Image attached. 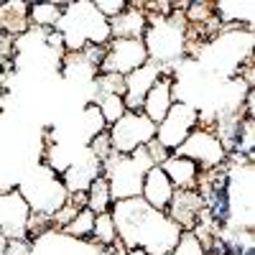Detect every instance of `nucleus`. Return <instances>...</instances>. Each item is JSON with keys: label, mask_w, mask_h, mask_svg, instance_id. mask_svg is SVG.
<instances>
[{"label": "nucleus", "mask_w": 255, "mask_h": 255, "mask_svg": "<svg viewBox=\"0 0 255 255\" xmlns=\"http://www.w3.org/2000/svg\"><path fill=\"white\" fill-rule=\"evenodd\" d=\"M95 8L102 18L113 20L115 15H120L125 8H128V0H95Z\"/></svg>", "instance_id": "24"}, {"label": "nucleus", "mask_w": 255, "mask_h": 255, "mask_svg": "<svg viewBox=\"0 0 255 255\" xmlns=\"http://www.w3.org/2000/svg\"><path fill=\"white\" fill-rule=\"evenodd\" d=\"M174 184L168 181V176L163 174V168L161 166H151L145 171L143 176V189H140V199L148 204V207H153L158 212H166L168 202H171L174 197Z\"/></svg>", "instance_id": "14"}, {"label": "nucleus", "mask_w": 255, "mask_h": 255, "mask_svg": "<svg viewBox=\"0 0 255 255\" xmlns=\"http://www.w3.org/2000/svg\"><path fill=\"white\" fill-rule=\"evenodd\" d=\"M5 248H8V238L0 232V255H5Z\"/></svg>", "instance_id": "26"}, {"label": "nucleus", "mask_w": 255, "mask_h": 255, "mask_svg": "<svg viewBox=\"0 0 255 255\" xmlns=\"http://www.w3.org/2000/svg\"><path fill=\"white\" fill-rule=\"evenodd\" d=\"M151 166H153V161H151V156H148L145 145L138 148V151H133L130 156L110 153L108 161H102V176L108 179L113 202L140 197L143 176Z\"/></svg>", "instance_id": "4"}, {"label": "nucleus", "mask_w": 255, "mask_h": 255, "mask_svg": "<svg viewBox=\"0 0 255 255\" xmlns=\"http://www.w3.org/2000/svg\"><path fill=\"white\" fill-rule=\"evenodd\" d=\"M108 138L113 145V153L130 156L138 148L148 145L156 138V125L148 120L143 113H130L128 110L118 123L108 128Z\"/></svg>", "instance_id": "6"}, {"label": "nucleus", "mask_w": 255, "mask_h": 255, "mask_svg": "<svg viewBox=\"0 0 255 255\" xmlns=\"http://www.w3.org/2000/svg\"><path fill=\"white\" fill-rule=\"evenodd\" d=\"M97 248L108 250L115 240H118V230H115V220L110 212H102V215L95 217V227H92V238H90Z\"/></svg>", "instance_id": "20"}, {"label": "nucleus", "mask_w": 255, "mask_h": 255, "mask_svg": "<svg viewBox=\"0 0 255 255\" xmlns=\"http://www.w3.org/2000/svg\"><path fill=\"white\" fill-rule=\"evenodd\" d=\"M95 217H97L95 212L84 207V209L77 212V217L67 227H64L61 232H64V235H69L72 240H90L92 238V227H95Z\"/></svg>", "instance_id": "21"}, {"label": "nucleus", "mask_w": 255, "mask_h": 255, "mask_svg": "<svg viewBox=\"0 0 255 255\" xmlns=\"http://www.w3.org/2000/svg\"><path fill=\"white\" fill-rule=\"evenodd\" d=\"M145 151H148V156H151L153 166H161V163H163V161L168 158V151H166V148H163V145H161V143H158L156 138H153L151 143L145 145Z\"/></svg>", "instance_id": "25"}, {"label": "nucleus", "mask_w": 255, "mask_h": 255, "mask_svg": "<svg viewBox=\"0 0 255 255\" xmlns=\"http://www.w3.org/2000/svg\"><path fill=\"white\" fill-rule=\"evenodd\" d=\"M110 215L123 245L128 250H143L145 255H166L184 232L176 222H171L163 212L148 207L140 197L113 202Z\"/></svg>", "instance_id": "1"}, {"label": "nucleus", "mask_w": 255, "mask_h": 255, "mask_svg": "<svg viewBox=\"0 0 255 255\" xmlns=\"http://www.w3.org/2000/svg\"><path fill=\"white\" fill-rule=\"evenodd\" d=\"M166 255H207V253H204V248H202V243L197 240L194 232H181L179 243L168 250Z\"/></svg>", "instance_id": "23"}, {"label": "nucleus", "mask_w": 255, "mask_h": 255, "mask_svg": "<svg viewBox=\"0 0 255 255\" xmlns=\"http://www.w3.org/2000/svg\"><path fill=\"white\" fill-rule=\"evenodd\" d=\"M174 102H176V97H174V77L163 72V74L158 77V82H156L153 87L148 90V95L143 97L140 113L151 120L153 125H158V123L166 118V113L171 110Z\"/></svg>", "instance_id": "12"}, {"label": "nucleus", "mask_w": 255, "mask_h": 255, "mask_svg": "<svg viewBox=\"0 0 255 255\" xmlns=\"http://www.w3.org/2000/svg\"><path fill=\"white\" fill-rule=\"evenodd\" d=\"M215 15L222 28H253L255 0H215Z\"/></svg>", "instance_id": "15"}, {"label": "nucleus", "mask_w": 255, "mask_h": 255, "mask_svg": "<svg viewBox=\"0 0 255 255\" xmlns=\"http://www.w3.org/2000/svg\"><path fill=\"white\" fill-rule=\"evenodd\" d=\"M197 125H199V108H194L186 100H176L171 110L166 113V118L156 125V140L168 153H174Z\"/></svg>", "instance_id": "8"}, {"label": "nucleus", "mask_w": 255, "mask_h": 255, "mask_svg": "<svg viewBox=\"0 0 255 255\" xmlns=\"http://www.w3.org/2000/svg\"><path fill=\"white\" fill-rule=\"evenodd\" d=\"M15 189H18V194L23 197V202L28 204L31 212L49 215V217L56 209H61L67 197H69L64 184H61V176L44 163H38L31 171V176H26Z\"/></svg>", "instance_id": "5"}, {"label": "nucleus", "mask_w": 255, "mask_h": 255, "mask_svg": "<svg viewBox=\"0 0 255 255\" xmlns=\"http://www.w3.org/2000/svg\"><path fill=\"white\" fill-rule=\"evenodd\" d=\"M174 153L194 161L199 166V171H212V168H220L227 161V151L220 143L217 133L212 130V125H197Z\"/></svg>", "instance_id": "7"}, {"label": "nucleus", "mask_w": 255, "mask_h": 255, "mask_svg": "<svg viewBox=\"0 0 255 255\" xmlns=\"http://www.w3.org/2000/svg\"><path fill=\"white\" fill-rule=\"evenodd\" d=\"M5 97H8V90L0 84V110H3V105H5Z\"/></svg>", "instance_id": "27"}, {"label": "nucleus", "mask_w": 255, "mask_h": 255, "mask_svg": "<svg viewBox=\"0 0 255 255\" xmlns=\"http://www.w3.org/2000/svg\"><path fill=\"white\" fill-rule=\"evenodd\" d=\"M110 207H113L110 186H108V179L100 174L87 189V209H92L95 215H102V212H110Z\"/></svg>", "instance_id": "18"}, {"label": "nucleus", "mask_w": 255, "mask_h": 255, "mask_svg": "<svg viewBox=\"0 0 255 255\" xmlns=\"http://www.w3.org/2000/svg\"><path fill=\"white\" fill-rule=\"evenodd\" d=\"M253 148H255V120H253V118H243L240 125H238V133H235V145H232V153H238V156L253 161V158H255ZM227 156H230V153H227Z\"/></svg>", "instance_id": "19"}, {"label": "nucleus", "mask_w": 255, "mask_h": 255, "mask_svg": "<svg viewBox=\"0 0 255 255\" xmlns=\"http://www.w3.org/2000/svg\"><path fill=\"white\" fill-rule=\"evenodd\" d=\"M143 46L148 54V61L171 74L179 72V64L186 56V20L181 10H171L166 18L148 15V28L143 36Z\"/></svg>", "instance_id": "2"}, {"label": "nucleus", "mask_w": 255, "mask_h": 255, "mask_svg": "<svg viewBox=\"0 0 255 255\" xmlns=\"http://www.w3.org/2000/svg\"><path fill=\"white\" fill-rule=\"evenodd\" d=\"M163 74V69L153 61H145L140 69H135L133 74L125 77V95H123V102H125V110L130 113H140V105H143V97L148 95V90L158 82V77Z\"/></svg>", "instance_id": "10"}, {"label": "nucleus", "mask_w": 255, "mask_h": 255, "mask_svg": "<svg viewBox=\"0 0 255 255\" xmlns=\"http://www.w3.org/2000/svg\"><path fill=\"white\" fill-rule=\"evenodd\" d=\"M56 31L64 38L67 51H82L84 46H108L110 41V23L102 18L95 3H67L56 23Z\"/></svg>", "instance_id": "3"}, {"label": "nucleus", "mask_w": 255, "mask_h": 255, "mask_svg": "<svg viewBox=\"0 0 255 255\" xmlns=\"http://www.w3.org/2000/svg\"><path fill=\"white\" fill-rule=\"evenodd\" d=\"M161 168L168 176V181L174 184V189H197L199 166L194 161H189L179 153H168V158L161 163Z\"/></svg>", "instance_id": "16"}, {"label": "nucleus", "mask_w": 255, "mask_h": 255, "mask_svg": "<svg viewBox=\"0 0 255 255\" xmlns=\"http://www.w3.org/2000/svg\"><path fill=\"white\" fill-rule=\"evenodd\" d=\"M90 102H95L97 108H100V113H102L105 123H108V128H110L113 123H118V120L128 113L120 95H97V97H92Z\"/></svg>", "instance_id": "22"}, {"label": "nucleus", "mask_w": 255, "mask_h": 255, "mask_svg": "<svg viewBox=\"0 0 255 255\" xmlns=\"http://www.w3.org/2000/svg\"><path fill=\"white\" fill-rule=\"evenodd\" d=\"M67 3H28V23L31 28H41V31H51L56 28L59 18L64 13Z\"/></svg>", "instance_id": "17"}, {"label": "nucleus", "mask_w": 255, "mask_h": 255, "mask_svg": "<svg viewBox=\"0 0 255 255\" xmlns=\"http://www.w3.org/2000/svg\"><path fill=\"white\" fill-rule=\"evenodd\" d=\"M148 61L143 41H128V38H110L105 46V56L100 64L97 74H118V77H128L135 69H140Z\"/></svg>", "instance_id": "9"}, {"label": "nucleus", "mask_w": 255, "mask_h": 255, "mask_svg": "<svg viewBox=\"0 0 255 255\" xmlns=\"http://www.w3.org/2000/svg\"><path fill=\"white\" fill-rule=\"evenodd\" d=\"M202 209H204V202L197 194V189H176L163 215L171 222H176L184 232H191L194 225H197V217H199Z\"/></svg>", "instance_id": "11"}, {"label": "nucleus", "mask_w": 255, "mask_h": 255, "mask_svg": "<svg viewBox=\"0 0 255 255\" xmlns=\"http://www.w3.org/2000/svg\"><path fill=\"white\" fill-rule=\"evenodd\" d=\"M110 23V38H128V41H143L148 28V15L140 8V0H128V8L115 15Z\"/></svg>", "instance_id": "13"}]
</instances>
